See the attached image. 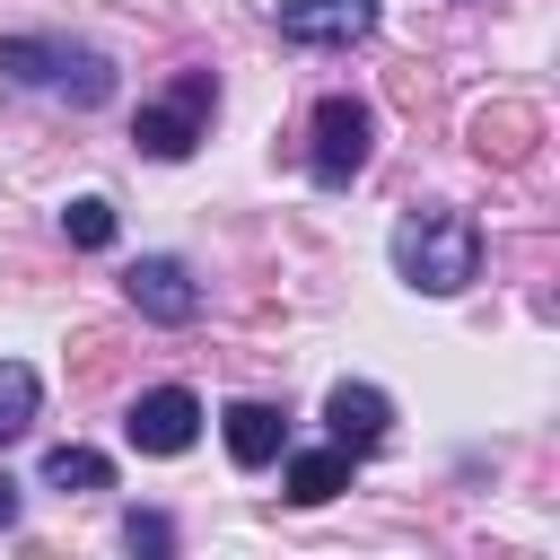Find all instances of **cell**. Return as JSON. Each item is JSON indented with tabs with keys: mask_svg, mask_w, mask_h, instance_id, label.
I'll return each mask as SVG.
<instances>
[{
	"mask_svg": "<svg viewBox=\"0 0 560 560\" xmlns=\"http://www.w3.org/2000/svg\"><path fill=\"white\" fill-rule=\"evenodd\" d=\"M394 271H402L420 298H455V289H472V271H481V228H472L464 210H411V219L394 228Z\"/></svg>",
	"mask_w": 560,
	"mask_h": 560,
	"instance_id": "cell-1",
	"label": "cell"
},
{
	"mask_svg": "<svg viewBox=\"0 0 560 560\" xmlns=\"http://www.w3.org/2000/svg\"><path fill=\"white\" fill-rule=\"evenodd\" d=\"M0 70L26 79V88H61L79 105H96L114 88V61L105 52H79V44H52V35H0Z\"/></svg>",
	"mask_w": 560,
	"mask_h": 560,
	"instance_id": "cell-2",
	"label": "cell"
},
{
	"mask_svg": "<svg viewBox=\"0 0 560 560\" xmlns=\"http://www.w3.org/2000/svg\"><path fill=\"white\" fill-rule=\"evenodd\" d=\"M368 149H376V114L359 105V96H324L315 105V184H350L359 166H368Z\"/></svg>",
	"mask_w": 560,
	"mask_h": 560,
	"instance_id": "cell-3",
	"label": "cell"
},
{
	"mask_svg": "<svg viewBox=\"0 0 560 560\" xmlns=\"http://www.w3.org/2000/svg\"><path fill=\"white\" fill-rule=\"evenodd\" d=\"M210 96H219V88H210V70H192V79H184V88H175L166 105H140V122H131L140 158H166V166H175V158H192V140H201V114H210Z\"/></svg>",
	"mask_w": 560,
	"mask_h": 560,
	"instance_id": "cell-4",
	"label": "cell"
},
{
	"mask_svg": "<svg viewBox=\"0 0 560 560\" xmlns=\"http://www.w3.org/2000/svg\"><path fill=\"white\" fill-rule=\"evenodd\" d=\"M122 438H131L140 455H184V446L201 438V402H192L184 385H149V394L131 402V420H122Z\"/></svg>",
	"mask_w": 560,
	"mask_h": 560,
	"instance_id": "cell-5",
	"label": "cell"
},
{
	"mask_svg": "<svg viewBox=\"0 0 560 560\" xmlns=\"http://www.w3.org/2000/svg\"><path fill=\"white\" fill-rule=\"evenodd\" d=\"M122 298H131L149 324H192V315H201V289H192V271H184L175 254H140V262L122 271Z\"/></svg>",
	"mask_w": 560,
	"mask_h": 560,
	"instance_id": "cell-6",
	"label": "cell"
},
{
	"mask_svg": "<svg viewBox=\"0 0 560 560\" xmlns=\"http://www.w3.org/2000/svg\"><path fill=\"white\" fill-rule=\"evenodd\" d=\"M376 26V0H280V35L306 52H341Z\"/></svg>",
	"mask_w": 560,
	"mask_h": 560,
	"instance_id": "cell-7",
	"label": "cell"
},
{
	"mask_svg": "<svg viewBox=\"0 0 560 560\" xmlns=\"http://www.w3.org/2000/svg\"><path fill=\"white\" fill-rule=\"evenodd\" d=\"M324 420H332V446L376 455V446H385V429H394V402H385L376 385H332V394H324Z\"/></svg>",
	"mask_w": 560,
	"mask_h": 560,
	"instance_id": "cell-8",
	"label": "cell"
},
{
	"mask_svg": "<svg viewBox=\"0 0 560 560\" xmlns=\"http://www.w3.org/2000/svg\"><path fill=\"white\" fill-rule=\"evenodd\" d=\"M280 446H289V420H280L271 402H228V455H236L245 472L280 464Z\"/></svg>",
	"mask_w": 560,
	"mask_h": 560,
	"instance_id": "cell-9",
	"label": "cell"
},
{
	"mask_svg": "<svg viewBox=\"0 0 560 560\" xmlns=\"http://www.w3.org/2000/svg\"><path fill=\"white\" fill-rule=\"evenodd\" d=\"M350 446H306V455H289V499L298 508H324V499H341L350 490Z\"/></svg>",
	"mask_w": 560,
	"mask_h": 560,
	"instance_id": "cell-10",
	"label": "cell"
},
{
	"mask_svg": "<svg viewBox=\"0 0 560 560\" xmlns=\"http://www.w3.org/2000/svg\"><path fill=\"white\" fill-rule=\"evenodd\" d=\"M44 481H52V490H114V464H105L96 446H52V455H44Z\"/></svg>",
	"mask_w": 560,
	"mask_h": 560,
	"instance_id": "cell-11",
	"label": "cell"
},
{
	"mask_svg": "<svg viewBox=\"0 0 560 560\" xmlns=\"http://www.w3.org/2000/svg\"><path fill=\"white\" fill-rule=\"evenodd\" d=\"M26 420H35V368L26 359H0V446L26 438Z\"/></svg>",
	"mask_w": 560,
	"mask_h": 560,
	"instance_id": "cell-12",
	"label": "cell"
},
{
	"mask_svg": "<svg viewBox=\"0 0 560 560\" xmlns=\"http://www.w3.org/2000/svg\"><path fill=\"white\" fill-rule=\"evenodd\" d=\"M61 228H70V245H114V201L105 192H79L61 210Z\"/></svg>",
	"mask_w": 560,
	"mask_h": 560,
	"instance_id": "cell-13",
	"label": "cell"
},
{
	"mask_svg": "<svg viewBox=\"0 0 560 560\" xmlns=\"http://www.w3.org/2000/svg\"><path fill=\"white\" fill-rule=\"evenodd\" d=\"M122 542H131V551H175V525H166L158 508H131V516H122Z\"/></svg>",
	"mask_w": 560,
	"mask_h": 560,
	"instance_id": "cell-14",
	"label": "cell"
},
{
	"mask_svg": "<svg viewBox=\"0 0 560 560\" xmlns=\"http://www.w3.org/2000/svg\"><path fill=\"white\" fill-rule=\"evenodd\" d=\"M0 525H18V481L0 472Z\"/></svg>",
	"mask_w": 560,
	"mask_h": 560,
	"instance_id": "cell-15",
	"label": "cell"
}]
</instances>
